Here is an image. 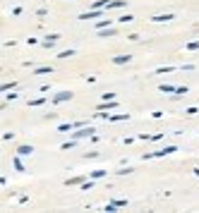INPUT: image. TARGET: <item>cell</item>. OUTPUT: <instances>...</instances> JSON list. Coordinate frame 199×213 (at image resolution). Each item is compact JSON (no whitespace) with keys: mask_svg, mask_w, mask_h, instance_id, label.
<instances>
[{"mask_svg":"<svg viewBox=\"0 0 199 213\" xmlns=\"http://www.w3.org/2000/svg\"><path fill=\"white\" fill-rule=\"evenodd\" d=\"M182 93H187V86H178V89H175V98H180Z\"/></svg>","mask_w":199,"mask_h":213,"instance_id":"4fadbf2b","label":"cell"},{"mask_svg":"<svg viewBox=\"0 0 199 213\" xmlns=\"http://www.w3.org/2000/svg\"><path fill=\"white\" fill-rule=\"evenodd\" d=\"M158 89H161L163 93H175V89H178V86H170V84H161Z\"/></svg>","mask_w":199,"mask_h":213,"instance_id":"ba28073f","label":"cell"},{"mask_svg":"<svg viewBox=\"0 0 199 213\" xmlns=\"http://www.w3.org/2000/svg\"><path fill=\"white\" fill-rule=\"evenodd\" d=\"M41 103H46V98H34V101H29V106H41Z\"/></svg>","mask_w":199,"mask_h":213,"instance_id":"e0dca14e","label":"cell"},{"mask_svg":"<svg viewBox=\"0 0 199 213\" xmlns=\"http://www.w3.org/2000/svg\"><path fill=\"white\" fill-rule=\"evenodd\" d=\"M72 55H75V50H72V48H70V50H62V53L58 55V58H72Z\"/></svg>","mask_w":199,"mask_h":213,"instance_id":"5bb4252c","label":"cell"},{"mask_svg":"<svg viewBox=\"0 0 199 213\" xmlns=\"http://www.w3.org/2000/svg\"><path fill=\"white\" fill-rule=\"evenodd\" d=\"M130 60H132V55H118V58H113V62H115V65H127Z\"/></svg>","mask_w":199,"mask_h":213,"instance_id":"5b68a950","label":"cell"},{"mask_svg":"<svg viewBox=\"0 0 199 213\" xmlns=\"http://www.w3.org/2000/svg\"><path fill=\"white\" fill-rule=\"evenodd\" d=\"M187 50H199V41H192V43H187Z\"/></svg>","mask_w":199,"mask_h":213,"instance_id":"2e32d148","label":"cell"},{"mask_svg":"<svg viewBox=\"0 0 199 213\" xmlns=\"http://www.w3.org/2000/svg\"><path fill=\"white\" fill-rule=\"evenodd\" d=\"M70 98H72L70 91H60L58 96H53V103H62V101H70Z\"/></svg>","mask_w":199,"mask_h":213,"instance_id":"7a4b0ae2","label":"cell"},{"mask_svg":"<svg viewBox=\"0 0 199 213\" xmlns=\"http://www.w3.org/2000/svg\"><path fill=\"white\" fill-rule=\"evenodd\" d=\"M58 39H60L58 34H48V36H46V46H53V43H55Z\"/></svg>","mask_w":199,"mask_h":213,"instance_id":"30bf717a","label":"cell"},{"mask_svg":"<svg viewBox=\"0 0 199 213\" xmlns=\"http://www.w3.org/2000/svg\"><path fill=\"white\" fill-rule=\"evenodd\" d=\"M82 182H84V177H79V175H77V177H70V180L65 182V184H67V187H72V184H82Z\"/></svg>","mask_w":199,"mask_h":213,"instance_id":"52a82bcc","label":"cell"},{"mask_svg":"<svg viewBox=\"0 0 199 213\" xmlns=\"http://www.w3.org/2000/svg\"><path fill=\"white\" fill-rule=\"evenodd\" d=\"M118 173L120 175H130V173H134V170H132V168H123V170H118Z\"/></svg>","mask_w":199,"mask_h":213,"instance_id":"484cf974","label":"cell"},{"mask_svg":"<svg viewBox=\"0 0 199 213\" xmlns=\"http://www.w3.org/2000/svg\"><path fill=\"white\" fill-rule=\"evenodd\" d=\"M194 175H199V168H197V170H194Z\"/></svg>","mask_w":199,"mask_h":213,"instance_id":"4316f807","label":"cell"},{"mask_svg":"<svg viewBox=\"0 0 199 213\" xmlns=\"http://www.w3.org/2000/svg\"><path fill=\"white\" fill-rule=\"evenodd\" d=\"M108 24H110V19H101V22H98V24H96V27H98V29H106V27H108Z\"/></svg>","mask_w":199,"mask_h":213,"instance_id":"44dd1931","label":"cell"},{"mask_svg":"<svg viewBox=\"0 0 199 213\" xmlns=\"http://www.w3.org/2000/svg\"><path fill=\"white\" fill-rule=\"evenodd\" d=\"M113 204H115L118 208H123V206H127V201H125V199H115V201H113Z\"/></svg>","mask_w":199,"mask_h":213,"instance_id":"ffe728a7","label":"cell"},{"mask_svg":"<svg viewBox=\"0 0 199 213\" xmlns=\"http://www.w3.org/2000/svg\"><path fill=\"white\" fill-rule=\"evenodd\" d=\"M98 34H101V39H108V36L115 34V29H98Z\"/></svg>","mask_w":199,"mask_h":213,"instance_id":"9c48e42d","label":"cell"},{"mask_svg":"<svg viewBox=\"0 0 199 213\" xmlns=\"http://www.w3.org/2000/svg\"><path fill=\"white\" fill-rule=\"evenodd\" d=\"M17 153H19V156H31V153H34V146H29V144H22V146L17 148Z\"/></svg>","mask_w":199,"mask_h":213,"instance_id":"277c9868","label":"cell"},{"mask_svg":"<svg viewBox=\"0 0 199 213\" xmlns=\"http://www.w3.org/2000/svg\"><path fill=\"white\" fill-rule=\"evenodd\" d=\"M165 72H173V67H158L156 74H165Z\"/></svg>","mask_w":199,"mask_h":213,"instance_id":"ac0fdd59","label":"cell"},{"mask_svg":"<svg viewBox=\"0 0 199 213\" xmlns=\"http://www.w3.org/2000/svg\"><path fill=\"white\" fill-rule=\"evenodd\" d=\"M154 22H170L173 19V14H156V17H151Z\"/></svg>","mask_w":199,"mask_h":213,"instance_id":"8992f818","label":"cell"},{"mask_svg":"<svg viewBox=\"0 0 199 213\" xmlns=\"http://www.w3.org/2000/svg\"><path fill=\"white\" fill-rule=\"evenodd\" d=\"M108 120H127V115H108Z\"/></svg>","mask_w":199,"mask_h":213,"instance_id":"603a6c76","label":"cell"},{"mask_svg":"<svg viewBox=\"0 0 199 213\" xmlns=\"http://www.w3.org/2000/svg\"><path fill=\"white\" fill-rule=\"evenodd\" d=\"M101 177H106V170H94L91 173V180H101Z\"/></svg>","mask_w":199,"mask_h":213,"instance_id":"8fae6325","label":"cell"},{"mask_svg":"<svg viewBox=\"0 0 199 213\" xmlns=\"http://www.w3.org/2000/svg\"><path fill=\"white\" fill-rule=\"evenodd\" d=\"M17 86V84H14V81H10V84H3V89H0V91H10V89H14Z\"/></svg>","mask_w":199,"mask_h":213,"instance_id":"d6986e66","label":"cell"},{"mask_svg":"<svg viewBox=\"0 0 199 213\" xmlns=\"http://www.w3.org/2000/svg\"><path fill=\"white\" fill-rule=\"evenodd\" d=\"M14 168H17V170H19V173H24V165H22V160H19V156H17V158H14Z\"/></svg>","mask_w":199,"mask_h":213,"instance_id":"9a60e30c","label":"cell"},{"mask_svg":"<svg viewBox=\"0 0 199 213\" xmlns=\"http://www.w3.org/2000/svg\"><path fill=\"white\" fill-rule=\"evenodd\" d=\"M53 67H36V74H50Z\"/></svg>","mask_w":199,"mask_h":213,"instance_id":"7c38bea8","label":"cell"},{"mask_svg":"<svg viewBox=\"0 0 199 213\" xmlns=\"http://www.w3.org/2000/svg\"><path fill=\"white\" fill-rule=\"evenodd\" d=\"M91 134H96L91 127H79V129H77V134H72V137H75V141H77V139H84V137H91Z\"/></svg>","mask_w":199,"mask_h":213,"instance_id":"6da1fadb","label":"cell"},{"mask_svg":"<svg viewBox=\"0 0 199 213\" xmlns=\"http://www.w3.org/2000/svg\"><path fill=\"white\" fill-rule=\"evenodd\" d=\"M98 17H101V10H91V12L79 14V19H98Z\"/></svg>","mask_w":199,"mask_h":213,"instance_id":"3957f363","label":"cell"},{"mask_svg":"<svg viewBox=\"0 0 199 213\" xmlns=\"http://www.w3.org/2000/svg\"><path fill=\"white\" fill-rule=\"evenodd\" d=\"M132 19H134L132 14H123V17H120V22H125V24H127V22H132Z\"/></svg>","mask_w":199,"mask_h":213,"instance_id":"d4e9b609","label":"cell"},{"mask_svg":"<svg viewBox=\"0 0 199 213\" xmlns=\"http://www.w3.org/2000/svg\"><path fill=\"white\" fill-rule=\"evenodd\" d=\"M115 208H118V206H115V204H108V206L103 208V211H106V213H115Z\"/></svg>","mask_w":199,"mask_h":213,"instance_id":"7402d4cb","label":"cell"},{"mask_svg":"<svg viewBox=\"0 0 199 213\" xmlns=\"http://www.w3.org/2000/svg\"><path fill=\"white\" fill-rule=\"evenodd\" d=\"M101 98H103V101H115V93H103Z\"/></svg>","mask_w":199,"mask_h":213,"instance_id":"cb8c5ba5","label":"cell"}]
</instances>
